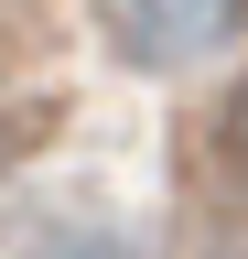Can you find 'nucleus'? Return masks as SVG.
<instances>
[{"label": "nucleus", "mask_w": 248, "mask_h": 259, "mask_svg": "<svg viewBox=\"0 0 248 259\" xmlns=\"http://www.w3.org/2000/svg\"><path fill=\"white\" fill-rule=\"evenodd\" d=\"M237 22H248V0H108V32L140 76H194Z\"/></svg>", "instance_id": "1"}, {"label": "nucleus", "mask_w": 248, "mask_h": 259, "mask_svg": "<svg viewBox=\"0 0 248 259\" xmlns=\"http://www.w3.org/2000/svg\"><path fill=\"white\" fill-rule=\"evenodd\" d=\"M33 259H151L140 238H119V227H43Z\"/></svg>", "instance_id": "2"}, {"label": "nucleus", "mask_w": 248, "mask_h": 259, "mask_svg": "<svg viewBox=\"0 0 248 259\" xmlns=\"http://www.w3.org/2000/svg\"><path fill=\"white\" fill-rule=\"evenodd\" d=\"M216 162H227V184L248 194V76L227 87V108H216Z\"/></svg>", "instance_id": "3"}]
</instances>
